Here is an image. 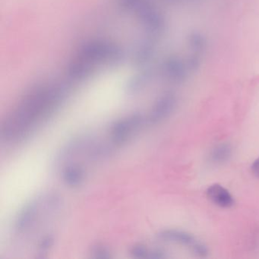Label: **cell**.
Segmentation results:
<instances>
[{
	"mask_svg": "<svg viewBox=\"0 0 259 259\" xmlns=\"http://www.w3.org/2000/svg\"><path fill=\"white\" fill-rule=\"evenodd\" d=\"M146 123L147 116L140 113H134L116 121L110 128L111 142L116 147L121 146Z\"/></svg>",
	"mask_w": 259,
	"mask_h": 259,
	"instance_id": "cell-1",
	"label": "cell"
},
{
	"mask_svg": "<svg viewBox=\"0 0 259 259\" xmlns=\"http://www.w3.org/2000/svg\"><path fill=\"white\" fill-rule=\"evenodd\" d=\"M43 207V197L34 199L25 204L15 221V230L19 234L29 231L37 221L40 210Z\"/></svg>",
	"mask_w": 259,
	"mask_h": 259,
	"instance_id": "cell-2",
	"label": "cell"
},
{
	"mask_svg": "<svg viewBox=\"0 0 259 259\" xmlns=\"http://www.w3.org/2000/svg\"><path fill=\"white\" fill-rule=\"evenodd\" d=\"M158 236L162 240L166 242L184 245L201 257H205L207 254V247L186 232L174 230H163L159 233Z\"/></svg>",
	"mask_w": 259,
	"mask_h": 259,
	"instance_id": "cell-3",
	"label": "cell"
},
{
	"mask_svg": "<svg viewBox=\"0 0 259 259\" xmlns=\"http://www.w3.org/2000/svg\"><path fill=\"white\" fill-rule=\"evenodd\" d=\"M175 99L171 95L160 98L151 110L149 116H147L148 123L157 124L169 117L175 107Z\"/></svg>",
	"mask_w": 259,
	"mask_h": 259,
	"instance_id": "cell-4",
	"label": "cell"
},
{
	"mask_svg": "<svg viewBox=\"0 0 259 259\" xmlns=\"http://www.w3.org/2000/svg\"><path fill=\"white\" fill-rule=\"evenodd\" d=\"M207 198L217 206L229 208L234 204V198L228 190L219 184H213L207 189Z\"/></svg>",
	"mask_w": 259,
	"mask_h": 259,
	"instance_id": "cell-5",
	"label": "cell"
},
{
	"mask_svg": "<svg viewBox=\"0 0 259 259\" xmlns=\"http://www.w3.org/2000/svg\"><path fill=\"white\" fill-rule=\"evenodd\" d=\"M85 174V169L81 165L70 163L63 168L62 178L66 186L75 188L82 184Z\"/></svg>",
	"mask_w": 259,
	"mask_h": 259,
	"instance_id": "cell-6",
	"label": "cell"
},
{
	"mask_svg": "<svg viewBox=\"0 0 259 259\" xmlns=\"http://www.w3.org/2000/svg\"><path fill=\"white\" fill-rule=\"evenodd\" d=\"M233 148L229 144L223 143L215 146L210 153V160L215 164H222L230 160Z\"/></svg>",
	"mask_w": 259,
	"mask_h": 259,
	"instance_id": "cell-7",
	"label": "cell"
},
{
	"mask_svg": "<svg viewBox=\"0 0 259 259\" xmlns=\"http://www.w3.org/2000/svg\"><path fill=\"white\" fill-rule=\"evenodd\" d=\"M91 252L95 258L106 259L110 258L112 257L110 249L107 247L104 246V245H101V244H97V245H94L92 248Z\"/></svg>",
	"mask_w": 259,
	"mask_h": 259,
	"instance_id": "cell-8",
	"label": "cell"
},
{
	"mask_svg": "<svg viewBox=\"0 0 259 259\" xmlns=\"http://www.w3.org/2000/svg\"><path fill=\"white\" fill-rule=\"evenodd\" d=\"M150 251H148V248L145 245L142 244H137L135 245L130 250V254L133 257L136 258H145L148 257Z\"/></svg>",
	"mask_w": 259,
	"mask_h": 259,
	"instance_id": "cell-9",
	"label": "cell"
},
{
	"mask_svg": "<svg viewBox=\"0 0 259 259\" xmlns=\"http://www.w3.org/2000/svg\"><path fill=\"white\" fill-rule=\"evenodd\" d=\"M54 237L51 235H48V236H45L39 244V248L42 250V251H45V250L49 249L51 247L54 245Z\"/></svg>",
	"mask_w": 259,
	"mask_h": 259,
	"instance_id": "cell-10",
	"label": "cell"
},
{
	"mask_svg": "<svg viewBox=\"0 0 259 259\" xmlns=\"http://www.w3.org/2000/svg\"><path fill=\"white\" fill-rule=\"evenodd\" d=\"M148 257L154 259L163 258V257H166V255H165L163 251H160V250L156 249L154 250V251H150Z\"/></svg>",
	"mask_w": 259,
	"mask_h": 259,
	"instance_id": "cell-11",
	"label": "cell"
},
{
	"mask_svg": "<svg viewBox=\"0 0 259 259\" xmlns=\"http://www.w3.org/2000/svg\"><path fill=\"white\" fill-rule=\"evenodd\" d=\"M251 169L254 175H255L256 177L259 178V158H257V160L253 162L252 164H251Z\"/></svg>",
	"mask_w": 259,
	"mask_h": 259,
	"instance_id": "cell-12",
	"label": "cell"
}]
</instances>
